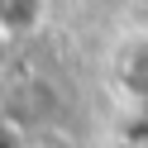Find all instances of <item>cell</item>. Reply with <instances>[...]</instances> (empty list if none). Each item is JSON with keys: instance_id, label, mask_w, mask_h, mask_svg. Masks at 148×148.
I'll list each match as a JSON object with an SVG mask.
<instances>
[{"instance_id": "1", "label": "cell", "mask_w": 148, "mask_h": 148, "mask_svg": "<svg viewBox=\"0 0 148 148\" xmlns=\"http://www.w3.org/2000/svg\"><path fill=\"white\" fill-rule=\"evenodd\" d=\"M48 0H0V43H24L48 24Z\"/></svg>"}, {"instance_id": "2", "label": "cell", "mask_w": 148, "mask_h": 148, "mask_svg": "<svg viewBox=\"0 0 148 148\" xmlns=\"http://www.w3.org/2000/svg\"><path fill=\"white\" fill-rule=\"evenodd\" d=\"M124 81L138 86V91H148V38L129 43V53H124Z\"/></svg>"}]
</instances>
